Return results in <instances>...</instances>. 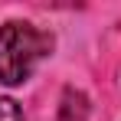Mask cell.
Segmentation results:
<instances>
[{"instance_id":"6da1fadb","label":"cell","mask_w":121,"mask_h":121,"mask_svg":"<svg viewBox=\"0 0 121 121\" xmlns=\"http://www.w3.org/2000/svg\"><path fill=\"white\" fill-rule=\"evenodd\" d=\"M52 49V36L36 30L33 23L10 20L0 26V82L3 85H20L33 75Z\"/></svg>"},{"instance_id":"7a4b0ae2","label":"cell","mask_w":121,"mask_h":121,"mask_svg":"<svg viewBox=\"0 0 121 121\" xmlns=\"http://www.w3.org/2000/svg\"><path fill=\"white\" fill-rule=\"evenodd\" d=\"M0 121H23V111L13 98H0Z\"/></svg>"}]
</instances>
